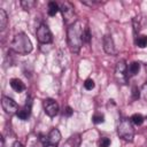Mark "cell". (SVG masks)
<instances>
[{
  "label": "cell",
  "mask_w": 147,
  "mask_h": 147,
  "mask_svg": "<svg viewBox=\"0 0 147 147\" xmlns=\"http://www.w3.org/2000/svg\"><path fill=\"white\" fill-rule=\"evenodd\" d=\"M132 95H133V99H138L140 96V90H138L137 87H133L132 90Z\"/></svg>",
  "instance_id": "24"
},
{
  "label": "cell",
  "mask_w": 147,
  "mask_h": 147,
  "mask_svg": "<svg viewBox=\"0 0 147 147\" xmlns=\"http://www.w3.org/2000/svg\"><path fill=\"white\" fill-rule=\"evenodd\" d=\"M34 5H36V1H33V0H22L21 1V6L25 10L31 9L32 7H34Z\"/></svg>",
  "instance_id": "18"
},
{
  "label": "cell",
  "mask_w": 147,
  "mask_h": 147,
  "mask_svg": "<svg viewBox=\"0 0 147 147\" xmlns=\"http://www.w3.org/2000/svg\"><path fill=\"white\" fill-rule=\"evenodd\" d=\"M145 70H146V75H147V64L145 65Z\"/></svg>",
  "instance_id": "27"
},
{
  "label": "cell",
  "mask_w": 147,
  "mask_h": 147,
  "mask_svg": "<svg viewBox=\"0 0 147 147\" xmlns=\"http://www.w3.org/2000/svg\"><path fill=\"white\" fill-rule=\"evenodd\" d=\"M59 7H60V10H61V13H62V15H63L65 22H67L69 18H71V17L74 16V14H75V10H74V9H75V8H74V6H72L70 2H68V1L61 2V3L59 5Z\"/></svg>",
  "instance_id": "9"
},
{
  "label": "cell",
  "mask_w": 147,
  "mask_h": 147,
  "mask_svg": "<svg viewBox=\"0 0 147 147\" xmlns=\"http://www.w3.org/2000/svg\"><path fill=\"white\" fill-rule=\"evenodd\" d=\"M136 45L140 48H144L147 46V36L145 34H141V36H138L136 38Z\"/></svg>",
  "instance_id": "16"
},
{
  "label": "cell",
  "mask_w": 147,
  "mask_h": 147,
  "mask_svg": "<svg viewBox=\"0 0 147 147\" xmlns=\"http://www.w3.org/2000/svg\"><path fill=\"white\" fill-rule=\"evenodd\" d=\"M10 86H11V88H13L14 91H16V92H18V93H21V92H23V91L25 90L24 83H23L21 79H18V78H13V79L10 80Z\"/></svg>",
  "instance_id": "12"
},
{
  "label": "cell",
  "mask_w": 147,
  "mask_h": 147,
  "mask_svg": "<svg viewBox=\"0 0 147 147\" xmlns=\"http://www.w3.org/2000/svg\"><path fill=\"white\" fill-rule=\"evenodd\" d=\"M84 32L85 28H83V23L80 21H75L69 25L67 30V42L71 53H79L84 42Z\"/></svg>",
  "instance_id": "1"
},
{
  "label": "cell",
  "mask_w": 147,
  "mask_h": 147,
  "mask_svg": "<svg viewBox=\"0 0 147 147\" xmlns=\"http://www.w3.org/2000/svg\"><path fill=\"white\" fill-rule=\"evenodd\" d=\"M11 147H24V146H23L20 141H15V142L13 144V146H11Z\"/></svg>",
  "instance_id": "26"
},
{
  "label": "cell",
  "mask_w": 147,
  "mask_h": 147,
  "mask_svg": "<svg viewBox=\"0 0 147 147\" xmlns=\"http://www.w3.org/2000/svg\"><path fill=\"white\" fill-rule=\"evenodd\" d=\"M90 39H91L90 30H88L87 28H85V32H84V41H86V42H90Z\"/></svg>",
  "instance_id": "23"
},
{
  "label": "cell",
  "mask_w": 147,
  "mask_h": 147,
  "mask_svg": "<svg viewBox=\"0 0 147 147\" xmlns=\"http://www.w3.org/2000/svg\"><path fill=\"white\" fill-rule=\"evenodd\" d=\"M117 134L125 141H132L134 138V127L131 119L122 118L117 125Z\"/></svg>",
  "instance_id": "3"
},
{
  "label": "cell",
  "mask_w": 147,
  "mask_h": 147,
  "mask_svg": "<svg viewBox=\"0 0 147 147\" xmlns=\"http://www.w3.org/2000/svg\"><path fill=\"white\" fill-rule=\"evenodd\" d=\"M92 121H93V123H94V124H100V123H103V122H105V116H103V114H101V113L94 114V116H93Z\"/></svg>",
  "instance_id": "19"
},
{
  "label": "cell",
  "mask_w": 147,
  "mask_h": 147,
  "mask_svg": "<svg viewBox=\"0 0 147 147\" xmlns=\"http://www.w3.org/2000/svg\"><path fill=\"white\" fill-rule=\"evenodd\" d=\"M1 106L7 114H17L18 111V105L9 96H2Z\"/></svg>",
  "instance_id": "7"
},
{
  "label": "cell",
  "mask_w": 147,
  "mask_h": 147,
  "mask_svg": "<svg viewBox=\"0 0 147 147\" xmlns=\"http://www.w3.org/2000/svg\"><path fill=\"white\" fill-rule=\"evenodd\" d=\"M16 115L20 119H23V121H26L30 117V115H31V100L30 99L26 100V103L24 105V107L18 109Z\"/></svg>",
  "instance_id": "11"
},
{
  "label": "cell",
  "mask_w": 147,
  "mask_h": 147,
  "mask_svg": "<svg viewBox=\"0 0 147 147\" xmlns=\"http://www.w3.org/2000/svg\"><path fill=\"white\" fill-rule=\"evenodd\" d=\"M36 34H37V39L40 44H49L53 40L52 32L46 24H40L37 29Z\"/></svg>",
  "instance_id": "5"
},
{
  "label": "cell",
  "mask_w": 147,
  "mask_h": 147,
  "mask_svg": "<svg viewBox=\"0 0 147 147\" xmlns=\"http://www.w3.org/2000/svg\"><path fill=\"white\" fill-rule=\"evenodd\" d=\"M102 44H103V49L107 54H109V55H116L117 54V49H116V46L114 44V40L109 34H106L103 37Z\"/></svg>",
  "instance_id": "8"
},
{
  "label": "cell",
  "mask_w": 147,
  "mask_h": 147,
  "mask_svg": "<svg viewBox=\"0 0 147 147\" xmlns=\"http://www.w3.org/2000/svg\"><path fill=\"white\" fill-rule=\"evenodd\" d=\"M7 23H8L7 14L5 9H0V30L1 31H5V29L7 28Z\"/></svg>",
  "instance_id": "14"
},
{
  "label": "cell",
  "mask_w": 147,
  "mask_h": 147,
  "mask_svg": "<svg viewBox=\"0 0 147 147\" xmlns=\"http://www.w3.org/2000/svg\"><path fill=\"white\" fill-rule=\"evenodd\" d=\"M59 10H60V7H59V5L55 1L48 2V10H47V13H48L49 16H55Z\"/></svg>",
  "instance_id": "15"
},
{
  "label": "cell",
  "mask_w": 147,
  "mask_h": 147,
  "mask_svg": "<svg viewBox=\"0 0 147 147\" xmlns=\"http://www.w3.org/2000/svg\"><path fill=\"white\" fill-rule=\"evenodd\" d=\"M10 48L13 52H15L17 54L26 55L32 51V42L25 33L20 32L17 34H15V37L13 38Z\"/></svg>",
  "instance_id": "2"
},
{
  "label": "cell",
  "mask_w": 147,
  "mask_h": 147,
  "mask_svg": "<svg viewBox=\"0 0 147 147\" xmlns=\"http://www.w3.org/2000/svg\"><path fill=\"white\" fill-rule=\"evenodd\" d=\"M71 114H72V109L70 107H67L65 108V115L67 116H71Z\"/></svg>",
  "instance_id": "25"
},
{
  "label": "cell",
  "mask_w": 147,
  "mask_h": 147,
  "mask_svg": "<svg viewBox=\"0 0 147 147\" xmlns=\"http://www.w3.org/2000/svg\"><path fill=\"white\" fill-rule=\"evenodd\" d=\"M110 145V140L107 137H102L99 140V147H109Z\"/></svg>",
  "instance_id": "21"
},
{
  "label": "cell",
  "mask_w": 147,
  "mask_h": 147,
  "mask_svg": "<svg viewBox=\"0 0 147 147\" xmlns=\"http://www.w3.org/2000/svg\"><path fill=\"white\" fill-rule=\"evenodd\" d=\"M139 70H140V64H139L138 62H132V63H130L129 67H127V77L130 78V77L136 76V75L139 72Z\"/></svg>",
  "instance_id": "13"
},
{
  "label": "cell",
  "mask_w": 147,
  "mask_h": 147,
  "mask_svg": "<svg viewBox=\"0 0 147 147\" xmlns=\"http://www.w3.org/2000/svg\"><path fill=\"white\" fill-rule=\"evenodd\" d=\"M127 67L124 61H119L115 67V79L118 84L125 85L127 83Z\"/></svg>",
  "instance_id": "4"
},
{
  "label": "cell",
  "mask_w": 147,
  "mask_h": 147,
  "mask_svg": "<svg viewBox=\"0 0 147 147\" xmlns=\"http://www.w3.org/2000/svg\"><path fill=\"white\" fill-rule=\"evenodd\" d=\"M60 140H61V132L57 129L51 130V132L48 133V137H47V144L52 147H55V146H57Z\"/></svg>",
  "instance_id": "10"
},
{
  "label": "cell",
  "mask_w": 147,
  "mask_h": 147,
  "mask_svg": "<svg viewBox=\"0 0 147 147\" xmlns=\"http://www.w3.org/2000/svg\"><path fill=\"white\" fill-rule=\"evenodd\" d=\"M42 106H44V110L46 113L47 116L49 117H54L57 115L59 113V105L55 100L53 99H45L44 102H42Z\"/></svg>",
  "instance_id": "6"
},
{
  "label": "cell",
  "mask_w": 147,
  "mask_h": 147,
  "mask_svg": "<svg viewBox=\"0 0 147 147\" xmlns=\"http://www.w3.org/2000/svg\"><path fill=\"white\" fill-rule=\"evenodd\" d=\"M130 119H131V122H132L133 124H136V125H141V124L144 123V117H142V115H140V114H133Z\"/></svg>",
  "instance_id": "17"
},
{
  "label": "cell",
  "mask_w": 147,
  "mask_h": 147,
  "mask_svg": "<svg viewBox=\"0 0 147 147\" xmlns=\"http://www.w3.org/2000/svg\"><path fill=\"white\" fill-rule=\"evenodd\" d=\"M84 87H85V90H87V91L93 90V88H94V80L91 79V78L86 79L85 83H84Z\"/></svg>",
  "instance_id": "20"
},
{
  "label": "cell",
  "mask_w": 147,
  "mask_h": 147,
  "mask_svg": "<svg viewBox=\"0 0 147 147\" xmlns=\"http://www.w3.org/2000/svg\"><path fill=\"white\" fill-rule=\"evenodd\" d=\"M140 96L147 101V83H145L140 88Z\"/></svg>",
  "instance_id": "22"
}]
</instances>
